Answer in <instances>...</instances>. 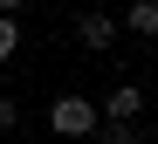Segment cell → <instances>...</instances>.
<instances>
[{
    "mask_svg": "<svg viewBox=\"0 0 158 144\" xmlns=\"http://www.w3.org/2000/svg\"><path fill=\"white\" fill-rule=\"evenodd\" d=\"M14 48H21V21H14V14H0V62H7Z\"/></svg>",
    "mask_w": 158,
    "mask_h": 144,
    "instance_id": "8992f818",
    "label": "cell"
},
{
    "mask_svg": "<svg viewBox=\"0 0 158 144\" xmlns=\"http://www.w3.org/2000/svg\"><path fill=\"white\" fill-rule=\"evenodd\" d=\"M103 117L138 124V117H144V89H138V82H117V89H110V103H103Z\"/></svg>",
    "mask_w": 158,
    "mask_h": 144,
    "instance_id": "7a4b0ae2",
    "label": "cell"
},
{
    "mask_svg": "<svg viewBox=\"0 0 158 144\" xmlns=\"http://www.w3.org/2000/svg\"><path fill=\"white\" fill-rule=\"evenodd\" d=\"M89 144H151V137H144V130H131V124H117V117H96Z\"/></svg>",
    "mask_w": 158,
    "mask_h": 144,
    "instance_id": "277c9868",
    "label": "cell"
},
{
    "mask_svg": "<svg viewBox=\"0 0 158 144\" xmlns=\"http://www.w3.org/2000/svg\"><path fill=\"white\" fill-rule=\"evenodd\" d=\"M14 7H21V0H0V14H14Z\"/></svg>",
    "mask_w": 158,
    "mask_h": 144,
    "instance_id": "ba28073f",
    "label": "cell"
},
{
    "mask_svg": "<svg viewBox=\"0 0 158 144\" xmlns=\"http://www.w3.org/2000/svg\"><path fill=\"white\" fill-rule=\"evenodd\" d=\"M117 27H124V21H110V14H83V21H76V35H83V48H110Z\"/></svg>",
    "mask_w": 158,
    "mask_h": 144,
    "instance_id": "3957f363",
    "label": "cell"
},
{
    "mask_svg": "<svg viewBox=\"0 0 158 144\" xmlns=\"http://www.w3.org/2000/svg\"><path fill=\"white\" fill-rule=\"evenodd\" d=\"M14 124H21V103H14V96H0V130H14Z\"/></svg>",
    "mask_w": 158,
    "mask_h": 144,
    "instance_id": "52a82bcc",
    "label": "cell"
},
{
    "mask_svg": "<svg viewBox=\"0 0 158 144\" xmlns=\"http://www.w3.org/2000/svg\"><path fill=\"white\" fill-rule=\"evenodd\" d=\"M124 27H131V35H144V41H158V0H131Z\"/></svg>",
    "mask_w": 158,
    "mask_h": 144,
    "instance_id": "5b68a950",
    "label": "cell"
},
{
    "mask_svg": "<svg viewBox=\"0 0 158 144\" xmlns=\"http://www.w3.org/2000/svg\"><path fill=\"white\" fill-rule=\"evenodd\" d=\"M96 117H103V110H96L89 96H55V110H48L55 137H89V130H96Z\"/></svg>",
    "mask_w": 158,
    "mask_h": 144,
    "instance_id": "6da1fadb",
    "label": "cell"
}]
</instances>
